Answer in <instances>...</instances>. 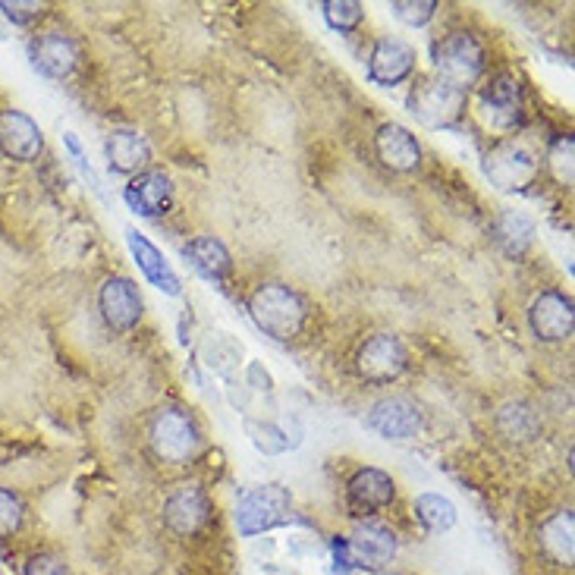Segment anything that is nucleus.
Listing matches in <instances>:
<instances>
[{"label": "nucleus", "mask_w": 575, "mask_h": 575, "mask_svg": "<svg viewBox=\"0 0 575 575\" xmlns=\"http://www.w3.org/2000/svg\"><path fill=\"white\" fill-rule=\"evenodd\" d=\"M151 447L164 462L183 466V462H192L198 450H202V437H198V428L186 412L164 409L151 422Z\"/></svg>", "instance_id": "obj_4"}, {"label": "nucleus", "mask_w": 575, "mask_h": 575, "mask_svg": "<svg viewBox=\"0 0 575 575\" xmlns=\"http://www.w3.org/2000/svg\"><path fill=\"white\" fill-rule=\"evenodd\" d=\"M321 10H324V19L330 22V29H337V32L359 29V22L365 16L359 0H327V4H321Z\"/></svg>", "instance_id": "obj_27"}, {"label": "nucleus", "mask_w": 575, "mask_h": 575, "mask_svg": "<svg viewBox=\"0 0 575 575\" xmlns=\"http://www.w3.org/2000/svg\"><path fill=\"white\" fill-rule=\"evenodd\" d=\"M346 544H349L352 560L362 563V566H384L396 554V535L390 532L387 525H381V522L359 525L356 535H352Z\"/></svg>", "instance_id": "obj_19"}, {"label": "nucleus", "mask_w": 575, "mask_h": 575, "mask_svg": "<svg viewBox=\"0 0 575 575\" xmlns=\"http://www.w3.org/2000/svg\"><path fill=\"white\" fill-rule=\"evenodd\" d=\"M249 315L268 337L293 340L305 324V302L290 286L268 283V286H258L249 296Z\"/></svg>", "instance_id": "obj_1"}, {"label": "nucleus", "mask_w": 575, "mask_h": 575, "mask_svg": "<svg viewBox=\"0 0 575 575\" xmlns=\"http://www.w3.org/2000/svg\"><path fill=\"white\" fill-rule=\"evenodd\" d=\"M484 173L503 192H519L538 176L535 151L522 142H500L488 158H484Z\"/></svg>", "instance_id": "obj_6"}, {"label": "nucleus", "mask_w": 575, "mask_h": 575, "mask_svg": "<svg viewBox=\"0 0 575 575\" xmlns=\"http://www.w3.org/2000/svg\"><path fill=\"white\" fill-rule=\"evenodd\" d=\"M173 186L164 170H142L136 180L126 186V205L142 217H161L170 211Z\"/></svg>", "instance_id": "obj_12"}, {"label": "nucleus", "mask_w": 575, "mask_h": 575, "mask_svg": "<svg viewBox=\"0 0 575 575\" xmlns=\"http://www.w3.org/2000/svg\"><path fill=\"white\" fill-rule=\"evenodd\" d=\"M572 158H575V145H572L569 136L560 139V142H554V148H550V154H547L550 170H554V176H557L560 183H566V186H572V180H575V164H572Z\"/></svg>", "instance_id": "obj_28"}, {"label": "nucleus", "mask_w": 575, "mask_h": 575, "mask_svg": "<svg viewBox=\"0 0 575 575\" xmlns=\"http://www.w3.org/2000/svg\"><path fill=\"white\" fill-rule=\"evenodd\" d=\"M396 497V484L381 469H362L349 481V506L359 513H374L390 506Z\"/></svg>", "instance_id": "obj_18"}, {"label": "nucleus", "mask_w": 575, "mask_h": 575, "mask_svg": "<svg viewBox=\"0 0 575 575\" xmlns=\"http://www.w3.org/2000/svg\"><path fill=\"white\" fill-rule=\"evenodd\" d=\"M390 10L396 19H403L406 26H425V22L434 16L437 4L434 0H393Z\"/></svg>", "instance_id": "obj_29"}, {"label": "nucleus", "mask_w": 575, "mask_h": 575, "mask_svg": "<svg viewBox=\"0 0 575 575\" xmlns=\"http://www.w3.org/2000/svg\"><path fill=\"white\" fill-rule=\"evenodd\" d=\"M409 110L428 129L453 126L466 110V92L444 79H422L409 92Z\"/></svg>", "instance_id": "obj_3"}, {"label": "nucleus", "mask_w": 575, "mask_h": 575, "mask_svg": "<svg viewBox=\"0 0 575 575\" xmlns=\"http://www.w3.org/2000/svg\"><path fill=\"white\" fill-rule=\"evenodd\" d=\"M374 148H378V158L384 161V167L400 173L415 170L418 161H422V148H418L412 132L400 123H384L378 136H374Z\"/></svg>", "instance_id": "obj_17"}, {"label": "nucleus", "mask_w": 575, "mask_h": 575, "mask_svg": "<svg viewBox=\"0 0 575 575\" xmlns=\"http://www.w3.org/2000/svg\"><path fill=\"white\" fill-rule=\"evenodd\" d=\"M481 120L497 132H513L522 126V85L513 76H497L481 92Z\"/></svg>", "instance_id": "obj_7"}, {"label": "nucleus", "mask_w": 575, "mask_h": 575, "mask_svg": "<svg viewBox=\"0 0 575 575\" xmlns=\"http://www.w3.org/2000/svg\"><path fill=\"white\" fill-rule=\"evenodd\" d=\"M359 371L368 381H393L406 371V349L403 343L390 337V334H378L371 337L362 352H359Z\"/></svg>", "instance_id": "obj_11"}, {"label": "nucleus", "mask_w": 575, "mask_h": 575, "mask_svg": "<svg viewBox=\"0 0 575 575\" xmlns=\"http://www.w3.org/2000/svg\"><path fill=\"white\" fill-rule=\"evenodd\" d=\"M415 516L431 532H450L456 525V506L440 494H422L415 500Z\"/></svg>", "instance_id": "obj_26"}, {"label": "nucleus", "mask_w": 575, "mask_h": 575, "mask_svg": "<svg viewBox=\"0 0 575 575\" xmlns=\"http://www.w3.org/2000/svg\"><path fill=\"white\" fill-rule=\"evenodd\" d=\"M63 142H66V148H70V154H73V164L82 170V176L88 180V186H92L101 198H104V189H101V180H98V173L92 170V164H88V158H85V151H82V145H79V139H76V132H63Z\"/></svg>", "instance_id": "obj_31"}, {"label": "nucleus", "mask_w": 575, "mask_h": 575, "mask_svg": "<svg viewBox=\"0 0 575 575\" xmlns=\"http://www.w3.org/2000/svg\"><path fill=\"white\" fill-rule=\"evenodd\" d=\"M494 239L506 255H522L535 239V220L522 211H503L494 224Z\"/></svg>", "instance_id": "obj_24"}, {"label": "nucleus", "mask_w": 575, "mask_h": 575, "mask_svg": "<svg viewBox=\"0 0 575 575\" xmlns=\"http://www.w3.org/2000/svg\"><path fill=\"white\" fill-rule=\"evenodd\" d=\"M368 428L387 440H409L422 431V412H418L415 403L403 400V396H390V400L371 406Z\"/></svg>", "instance_id": "obj_8"}, {"label": "nucleus", "mask_w": 575, "mask_h": 575, "mask_svg": "<svg viewBox=\"0 0 575 575\" xmlns=\"http://www.w3.org/2000/svg\"><path fill=\"white\" fill-rule=\"evenodd\" d=\"M497 431L506 440H519V444H525V440L538 437L541 415L535 412V406H528L522 400H510L497 409Z\"/></svg>", "instance_id": "obj_23"}, {"label": "nucleus", "mask_w": 575, "mask_h": 575, "mask_svg": "<svg viewBox=\"0 0 575 575\" xmlns=\"http://www.w3.org/2000/svg\"><path fill=\"white\" fill-rule=\"evenodd\" d=\"M107 161L117 173H139L151 161V145L136 129H114L107 136Z\"/></svg>", "instance_id": "obj_21"}, {"label": "nucleus", "mask_w": 575, "mask_h": 575, "mask_svg": "<svg viewBox=\"0 0 575 575\" xmlns=\"http://www.w3.org/2000/svg\"><path fill=\"white\" fill-rule=\"evenodd\" d=\"M0 13H4L10 22H16V26H29V22H35L44 13V4H32V0H29V4H26V0L7 4V0H4V4H0Z\"/></svg>", "instance_id": "obj_32"}, {"label": "nucleus", "mask_w": 575, "mask_h": 575, "mask_svg": "<svg viewBox=\"0 0 575 575\" xmlns=\"http://www.w3.org/2000/svg\"><path fill=\"white\" fill-rule=\"evenodd\" d=\"M0 148L16 161H35L44 148V136L22 110H0Z\"/></svg>", "instance_id": "obj_13"}, {"label": "nucleus", "mask_w": 575, "mask_h": 575, "mask_svg": "<svg viewBox=\"0 0 575 575\" xmlns=\"http://www.w3.org/2000/svg\"><path fill=\"white\" fill-rule=\"evenodd\" d=\"M415 70V48L400 38H384L368 57V76L378 85H400Z\"/></svg>", "instance_id": "obj_10"}, {"label": "nucleus", "mask_w": 575, "mask_h": 575, "mask_svg": "<svg viewBox=\"0 0 575 575\" xmlns=\"http://www.w3.org/2000/svg\"><path fill=\"white\" fill-rule=\"evenodd\" d=\"M19 525H22V506H19V500L10 491L0 488V535L10 538Z\"/></svg>", "instance_id": "obj_30"}, {"label": "nucleus", "mask_w": 575, "mask_h": 575, "mask_svg": "<svg viewBox=\"0 0 575 575\" xmlns=\"http://www.w3.org/2000/svg\"><path fill=\"white\" fill-rule=\"evenodd\" d=\"M164 519L176 535H195L208 522V497L198 488H180L164 506Z\"/></svg>", "instance_id": "obj_20"}, {"label": "nucleus", "mask_w": 575, "mask_h": 575, "mask_svg": "<svg viewBox=\"0 0 575 575\" xmlns=\"http://www.w3.org/2000/svg\"><path fill=\"white\" fill-rule=\"evenodd\" d=\"M541 544L557 563H572V513H557L554 519H547L541 528Z\"/></svg>", "instance_id": "obj_25"}, {"label": "nucleus", "mask_w": 575, "mask_h": 575, "mask_svg": "<svg viewBox=\"0 0 575 575\" xmlns=\"http://www.w3.org/2000/svg\"><path fill=\"white\" fill-rule=\"evenodd\" d=\"M575 327V312H572V299L563 293H541L532 305V330L538 340L547 343H560L572 334Z\"/></svg>", "instance_id": "obj_14"}, {"label": "nucleus", "mask_w": 575, "mask_h": 575, "mask_svg": "<svg viewBox=\"0 0 575 575\" xmlns=\"http://www.w3.org/2000/svg\"><path fill=\"white\" fill-rule=\"evenodd\" d=\"M183 255H186V261L192 264L198 274L214 280V283H220L230 274V252L224 249V242L214 239V236L192 239L189 246L183 249Z\"/></svg>", "instance_id": "obj_22"}, {"label": "nucleus", "mask_w": 575, "mask_h": 575, "mask_svg": "<svg viewBox=\"0 0 575 575\" xmlns=\"http://www.w3.org/2000/svg\"><path fill=\"white\" fill-rule=\"evenodd\" d=\"M126 242H129V252L136 258L139 271L145 274V280L151 286H158L161 293L167 296H180L183 293V283L176 277V271L167 264V258L151 246V242L139 233V230H126Z\"/></svg>", "instance_id": "obj_16"}, {"label": "nucleus", "mask_w": 575, "mask_h": 575, "mask_svg": "<svg viewBox=\"0 0 575 575\" xmlns=\"http://www.w3.org/2000/svg\"><path fill=\"white\" fill-rule=\"evenodd\" d=\"M434 70L437 79H444L466 92L469 85L478 82L484 70V51L469 32H453L444 41L434 44Z\"/></svg>", "instance_id": "obj_2"}, {"label": "nucleus", "mask_w": 575, "mask_h": 575, "mask_svg": "<svg viewBox=\"0 0 575 575\" xmlns=\"http://www.w3.org/2000/svg\"><path fill=\"white\" fill-rule=\"evenodd\" d=\"M101 312L104 321L114 327V330H132L142 318V296H139V286L126 280V277H110L101 286Z\"/></svg>", "instance_id": "obj_9"}, {"label": "nucleus", "mask_w": 575, "mask_h": 575, "mask_svg": "<svg viewBox=\"0 0 575 575\" xmlns=\"http://www.w3.org/2000/svg\"><path fill=\"white\" fill-rule=\"evenodd\" d=\"M26 575H70L66 563L54 554H38L26 563Z\"/></svg>", "instance_id": "obj_33"}, {"label": "nucleus", "mask_w": 575, "mask_h": 575, "mask_svg": "<svg viewBox=\"0 0 575 575\" xmlns=\"http://www.w3.org/2000/svg\"><path fill=\"white\" fill-rule=\"evenodd\" d=\"M29 57H32V66L38 73H44L48 79H63L76 70V60H79V48L73 38L66 35H41L29 44Z\"/></svg>", "instance_id": "obj_15"}, {"label": "nucleus", "mask_w": 575, "mask_h": 575, "mask_svg": "<svg viewBox=\"0 0 575 575\" xmlns=\"http://www.w3.org/2000/svg\"><path fill=\"white\" fill-rule=\"evenodd\" d=\"M290 506H293L290 494H286L283 488H277V484H264V488L249 491L236 506L239 532L246 538L268 532V528L290 519Z\"/></svg>", "instance_id": "obj_5"}]
</instances>
